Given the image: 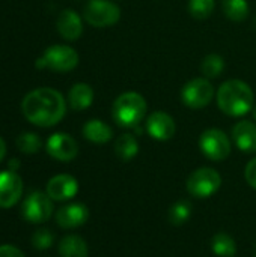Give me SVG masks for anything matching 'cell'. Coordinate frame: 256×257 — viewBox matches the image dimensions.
<instances>
[{"label": "cell", "mask_w": 256, "mask_h": 257, "mask_svg": "<svg viewBox=\"0 0 256 257\" xmlns=\"http://www.w3.org/2000/svg\"><path fill=\"white\" fill-rule=\"evenodd\" d=\"M21 110L30 123L48 128L62 120L66 111V104L60 92L50 87H39L24 96Z\"/></svg>", "instance_id": "1"}, {"label": "cell", "mask_w": 256, "mask_h": 257, "mask_svg": "<svg viewBox=\"0 0 256 257\" xmlns=\"http://www.w3.org/2000/svg\"><path fill=\"white\" fill-rule=\"evenodd\" d=\"M217 105L228 116H244L255 105L253 90L241 80L225 81L217 92Z\"/></svg>", "instance_id": "2"}, {"label": "cell", "mask_w": 256, "mask_h": 257, "mask_svg": "<svg viewBox=\"0 0 256 257\" xmlns=\"http://www.w3.org/2000/svg\"><path fill=\"white\" fill-rule=\"evenodd\" d=\"M146 101L137 92L121 93L112 107V116L116 125L122 128H136L146 114Z\"/></svg>", "instance_id": "3"}, {"label": "cell", "mask_w": 256, "mask_h": 257, "mask_svg": "<svg viewBox=\"0 0 256 257\" xmlns=\"http://www.w3.org/2000/svg\"><path fill=\"white\" fill-rule=\"evenodd\" d=\"M222 176L211 167H201L195 170L187 179V191L195 199H208L219 191Z\"/></svg>", "instance_id": "4"}, {"label": "cell", "mask_w": 256, "mask_h": 257, "mask_svg": "<svg viewBox=\"0 0 256 257\" xmlns=\"http://www.w3.org/2000/svg\"><path fill=\"white\" fill-rule=\"evenodd\" d=\"M78 65V54L74 48L68 45H51L48 47L42 57L38 59V68H48L56 72L72 71Z\"/></svg>", "instance_id": "5"}, {"label": "cell", "mask_w": 256, "mask_h": 257, "mask_svg": "<svg viewBox=\"0 0 256 257\" xmlns=\"http://www.w3.org/2000/svg\"><path fill=\"white\" fill-rule=\"evenodd\" d=\"M83 15L92 27H110L119 21L121 9L110 0H89Z\"/></svg>", "instance_id": "6"}, {"label": "cell", "mask_w": 256, "mask_h": 257, "mask_svg": "<svg viewBox=\"0 0 256 257\" xmlns=\"http://www.w3.org/2000/svg\"><path fill=\"white\" fill-rule=\"evenodd\" d=\"M199 148L208 160L223 161L231 154V140L222 130L210 128L201 134Z\"/></svg>", "instance_id": "7"}, {"label": "cell", "mask_w": 256, "mask_h": 257, "mask_svg": "<svg viewBox=\"0 0 256 257\" xmlns=\"http://www.w3.org/2000/svg\"><path fill=\"white\" fill-rule=\"evenodd\" d=\"M23 218L33 224H41L50 220L53 214V200L48 194H44L41 191L30 193L26 200L23 202L21 208Z\"/></svg>", "instance_id": "8"}, {"label": "cell", "mask_w": 256, "mask_h": 257, "mask_svg": "<svg viewBox=\"0 0 256 257\" xmlns=\"http://www.w3.org/2000/svg\"><path fill=\"white\" fill-rule=\"evenodd\" d=\"M213 96H214V87L207 78H193L181 90L183 102L193 110H199L208 105Z\"/></svg>", "instance_id": "9"}, {"label": "cell", "mask_w": 256, "mask_h": 257, "mask_svg": "<svg viewBox=\"0 0 256 257\" xmlns=\"http://www.w3.org/2000/svg\"><path fill=\"white\" fill-rule=\"evenodd\" d=\"M47 152L51 158L62 161V163H68L72 161L77 154H78V145L77 142L63 133H56L53 134L48 140H47Z\"/></svg>", "instance_id": "10"}, {"label": "cell", "mask_w": 256, "mask_h": 257, "mask_svg": "<svg viewBox=\"0 0 256 257\" xmlns=\"http://www.w3.org/2000/svg\"><path fill=\"white\" fill-rule=\"evenodd\" d=\"M177 125L170 114L164 111H154L146 119V133L158 142H167L175 136Z\"/></svg>", "instance_id": "11"}, {"label": "cell", "mask_w": 256, "mask_h": 257, "mask_svg": "<svg viewBox=\"0 0 256 257\" xmlns=\"http://www.w3.org/2000/svg\"><path fill=\"white\" fill-rule=\"evenodd\" d=\"M23 193V181L17 172H0V208H12Z\"/></svg>", "instance_id": "12"}, {"label": "cell", "mask_w": 256, "mask_h": 257, "mask_svg": "<svg viewBox=\"0 0 256 257\" xmlns=\"http://www.w3.org/2000/svg\"><path fill=\"white\" fill-rule=\"evenodd\" d=\"M78 193V182L71 175H57L47 184V194L51 200L63 202L72 199Z\"/></svg>", "instance_id": "13"}, {"label": "cell", "mask_w": 256, "mask_h": 257, "mask_svg": "<svg viewBox=\"0 0 256 257\" xmlns=\"http://www.w3.org/2000/svg\"><path fill=\"white\" fill-rule=\"evenodd\" d=\"M89 218V211L81 203H69L56 212V223L62 229H75L83 226Z\"/></svg>", "instance_id": "14"}, {"label": "cell", "mask_w": 256, "mask_h": 257, "mask_svg": "<svg viewBox=\"0 0 256 257\" xmlns=\"http://www.w3.org/2000/svg\"><path fill=\"white\" fill-rule=\"evenodd\" d=\"M232 140L244 154L256 152V125L250 120H240L232 128Z\"/></svg>", "instance_id": "15"}, {"label": "cell", "mask_w": 256, "mask_h": 257, "mask_svg": "<svg viewBox=\"0 0 256 257\" xmlns=\"http://www.w3.org/2000/svg\"><path fill=\"white\" fill-rule=\"evenodd\" d=\"M57 32L66 41H75L83 33V24L78 14L72 9H65L57 17Z\"/></svg>", "instance_id": "16"}, {"label": "cell", "mask_w": 256, "mask_h": 257, "mask_svg": "<svg viewBox=\"0 0 256 257\" xmlns=\"http://www.w3.org/2000/svg\"><path fill=\"white\" fill-rule=\"evenodd\" d=\"M83 136L86 140L95 145H106L113 137L112 128L100 119H91L83 126Z\"/></svg>", "instance_id": "17"}, {"label": "cell", "mask_w": 256, "mask_h": 257, "mask_svg": "<svg viewBox=\"0 0 256 257\" xmlns=\"http://www.w3.org/2000/svg\"><path fill=\"white\" fill-rule=\"evenodd\" d=\"M94 101V90L86 83H77L71 87L68 95V102L72 110L81 111L91 107Z\"/></svg>", "instance_id": "18"}, {"label": "cell", "mask_w": 256, "mask_h": 257, "mask_svg": "<svg viewBox=\"0 0 256 257\" xmlns=\"http://www.w3.org/2000/svg\"><path fill=\"white\" fill-rule=\"evenodd\" d=\"M88 244L78 235H68L59 242L60 257H88Z\"/></svg>", "instance_id": "19"}, {"label": "cell", "mask_w": 256, "mask_h": 257, "mask_svg": "<svg viewBox=\"0 0 256 257\" xmlns=\"http://www.w3.org/2000/svg\"><path fill=\"white\" fill-rule=\"evenodd\" d=\"M115 154L119 160L122 161H130L133 160L137 154H139V143H137V139L130 134V133H125V134H121L116 142H115Z\"/></svg>", "instance_id": "20"}, {"label": "cell", "mask_w": 256, "mask_h": 257, "mask_svg": "<svg viewBox=\"0 0 256 257\" xmlns=\"http://www.w3.org/2000/svg\"><path fill=\"white\" fill-rule=\"evenodd\" d=\"M211 250L219 257H234L237 253V244L231 235L220 232L211 239Z\"/></svg>", "instance_id": "21"}, {"label": "cell", "mask_w": 256, "mask_h": 257, "mask_svg": "<svg viewBox=\"0 0 256 257\" xmlns=\"http://www.w3.org/2000/svg\"><path fill=\"white\" fill-rule=\"evenodd\" d=\"M222 8H223L226 18H229L231 21H235V23L246 20L249 15L247 0H223Z\"/></svg>", "instance_id": "22"}, {"label": "cell", "mask_w": 256, "mask_h": 257, "mask_svg": "<svg viewBox=\"0 0 256 257\" xmlns=\"http://www.w3.org/2000/svg\"><path fill=\"white\" fill-rule=\"evenodd\" d=\"M225 69V60L219 54H208L201 63V71L207 78H217Z\"/></svg>", "instance_id": "23"}, {"label": "cell", "mask_w": 256, "mask_h": 257, "mask_svg": "<svg viewBox=\"0 0 256 257\" xmlns=\"http://www.w3.org/2000/svg\"><path fill=\"white\" fill-rule=\"evenodd\" d=\"M192 215V206L187 200H180L174 203L169 209V221L172 226H183L189 221Z\"/></svg>", "instance_id": "24"}, {"label": "cell", "mask_w": 256, "mask_h": 257, "mask_svg": "<svg viewBox=\"0 0 256 257\" xmlns=\"http://www.w3.org/2000/svg\"><path fill=\"white\" fill-rule=\"evenodd\" d=\"M216 8L214 0H189V12L196 20L208 18Z\"/></svg>", "instance_id": "25"}, {"label": "cell", "mask_w": 256, "mask_h": 257, "mask_svg": "<svg viewBox=\"0 0 256 257\" xmlns=\"http://www.w3.org/2000/svg\"><path fill=\"white\" fill-rule=\"evenodd\" d=\"M42 146L41 139L33 134V133H23L17 137V148L23 152V154H36Z\"/></svg>", "instance_id": "26"}, {"label": "cell", "mask_w": 256, "mask_h": 257, "mask_svg": "<svg viewBox=\"0 0 256 257\" xmlns=\"http://www.w3.org/2000/svg\"><path fill=\"white\" fill-rule=\"evenodd\" d=\"M54 242V236L48 229H39L32 236V244L36 250H48Z\"/></svg>", "instance_id": "27"}, {"label": "cell", "mask_w": 256, "mask_h": 257, "mask_svg": "<svg viewBox=\"0 0 256 257\" xmlns=\"http://www.w3.org/2000/svg\"><path fill=\"white\" fill-rule=\"evenodd\" d=\"M244 176H246V181L247 184L256 190V158L250 160L246 166V170H244Z\"/></svg>", "instance_id": "28"}, {"label": "cell", "mask_w": 256, "mask_h": 257, "mask_svg": "<svg viewBox=\"0 0 256 257\" xmlns=\"http://www.w3.org/2000/svg\"><path fill=\"white\" fill-rule=\"evenodd\" d=\"M0 257H24V254L20 248H17L14 245H2Z\"/></svg>", "instance_id": "29"}, {"label": "cell", "mask_w": 256, "mask_h": 257, "mask_svg": "<svg viewBox=\"0 0 256 257\" xmlns=\"http://www.w3.org/2000/svg\"><path fill=\"white\" fill-rule=\"evenodd\" d=\"M5 155H6V143H5V140L0 137V163H2V160L5 158Z\"/></svg>", "instance_id": "30"}, {"label": "cell", "mask_w": 256, "mask_h": 257, "mask_svg": "<svg viewBox=\"0 0 256 257\" xmlns=\"http://www.w3.org/2000/svg\"><path fill=\"white\" fill-rule=\"evenodd\" d=\"M18 167H20V163H18L17 160H12V161L9 163V170H11V172H15Z\"/></svg>", "instance_id": "31"}, {"label": "cell", "mask_w": 256, "mask_h": 257, "mask_svg": "<svg viewBox=\"0 0 256 257\" xmlns=\"http://www.w3.org/2000/svg\"><path fill=\"white\" fill-rule=\"evenodd\" d=\"M252 114H253V119L256 120V105H253V108H252Z\"/></svg>", "instance_id": "32"}, {"label": "cell", "mask_w": 256, "mask_h": 257, "mask_svg": "<svg viewBox=\"0 0 256 257\" xmlns=\"http://www.w3.org/2000/svg\"><path fill=\"white\" fill-rule=\"evenodd\" d=\"M255 257H256V256H255Z\"/></svg>", "instance_id": "33"}]
</instances>
